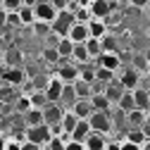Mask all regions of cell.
Wrapping results in <instances>:
<instances>
[{
  "mask_svg": "<svg viewBox=\"0 0 150 150\" xmlns=\"http://www.w3.org/2000/svg\"><path fill=\"white\" fill-rule=\"evenodd\" d=\"M86 122H88L93 134H100V136H110L112 129H115V124L110 119V112H93Z\"/></svg>",
  "mask_w": 150,
  "mask_h": 150,
  "instance_id": "obj_1",
  "label": "cell"
},
{
  "mask_svg": "<svg viewBox=\"0 0 150 150\" xmlns=\"http://www.w3.org/2000/svg\"><path fill=\"white\" fill-rule=\"evenodd\" d=\"M55 67H57V69L52 71V76L57 79L60 83L69 86V83H74V81L79 79V67L74 64V62H69V60H64V62H62V60H60V62L55 64Z\"/></svg>",
  "mask_w": 150,
  "mask_h": 150,
  "instance_id": "obj_2",
  "label": "cell"
},
{
  "mask_svg": "<svg viewBox=\"0 0 150 150\" xmlns=\"http://www.w3.org/2000/svg\"><path fill=\"white\" fill-rule=\"evenodd\" d=\"M50 126L48 124H38V126H26L24 129V141L26 143H33V145H45L50 141Z\"/></svg>",
  "mask_w": 150,
  "mask_h": 150,
  "instance_id": "obj_3",
  "label": "cell"
},
{
  "mask_svg": "<svg viewBox=\"0 0 150 150\" xmlns=\"http://www.w3.org/2000/svg\"><path fill=\"white\" fill-rule=\"evenodd\" d=\"M74 24V17H71V10H64V12H57L55 14V19L50 24V31L55 36H60V38H64L67 36V29Z\"/></svg>",
  "mask_w": 150,
  "mask_h": 150,
  "instance_id": "obj_4",
  "label": "cell"
},
{
  "mask_svg": "<svg viewBox=\"0 0 150 150\" xmlns=\"http://www.w3.org/2000/svg\"><path fill=\"white\" fill-rule=\"evenodd\" d=\"M55 7L50 5V0H38V3L33 5V17H36V22H45V24H52L55 19Z\"/></svg>",
  "mask_w": 150,
  "mask_h": 150,
  "instance_id": "obj_5",
  "label": "cell"
},
{
  "mask_svg": "<svg viewBox=\"0 0 150 150\" xmlns=\"http://www.w3.org/2000/svg\"><path fill=\"white\" fill-rule=\"evenodd\" d=\"M3 83L12 86V88L26 83V71H24V67H7L5 74H3Z\"/></svg>",
  "mask_w": 150,
  "mask_h": 150,
  "instance_id": "obj_6",
  "label": "cell"
},
{
  "mask_svg": "<svg viewBox=\"0 0 150 150\" xmlns=\"http://www.w3.org/2000/svg\"><path fill=\"white\" fill-rule=\"evenodd\" d=\"M112 12V5H110V0H91V5H88V14H91V19H107V14Z\"/></svg>",
  "mask_w": 150,
  "mask_h": 150,
  "instance_id": "obj_7",
  "label": "cell"
},
{
  "mask_svg": "<svg viewBox=\"0 0 150 150\" xmlns=\"http://www.w3.org/2000/svg\"><path fill=\"white\" fill-rule=\"evenodd\" d=\"M41 112H43V124H48V126L60 124V119H62V115H64V110H62L57 103H48Z\"/></svg>",
  "mask_w": 150,
  "mask_h": 150,
  "instance_id": "obj_8",
  "label": "cell"
},
{
  "mask_svg": "<svg viewBox=\"0 0 150 150\" xmlns=\"http://www.w3.org/2000/svg\"><path fill=\"white\" fill-rule=\"evenodd\" d=\"M64 38H69L74 45H76V43H86V41H88V26L74 22V24L67 29V36H64Z\"/></svg>",
  "mask_w": 150,
  "mask_h": 150,
  "instance_id": "obj_9",
  "label": "cell"
},
{
  "mask_svg": "<svg viewBox=\"0 0 150 150\" xmlns=\"http://www.w3.org/2000/svg\"><path fill=\"white\" fill-rule=\"evenodd\" d=\"M96 62H98V67L110 69V71H119V67H124L122 60H119V52H103Z\"/></svg>",
  "mask_w": 150,
  "mask_h": 150,
  "instance_id": "obj_10",
  "label": "cell"
},
{
  "mask_svg": "<svg viewBox=\"0 0 150 150\" xmlns=\"http://www.w3.org/2000/svg\"><path fill=\"white\" fill-rule=\"evenodd\" d=\"M129 67L134 69V71H138V74H148V71H150L148 55H145V52H138V50H134V52H131V60H129Z\"/></svg>",
  "mask_w": 150,
  "mask_h": 150,
  "instance_id": "obj_11",
  "label": "cell"
},
{
  "mask_svg": "<svg viewBox=\"0 0 150 150\" xmlns=\"http://www.w3.org/2000/svg\"><path fill=\"white\" fill-rule=\"evenodd\" d=\"M148 134H150V131H148V124H145V126H141V129H129L122 141L136 143V145H145V143H148Z\"/></svg>",
  "mask_w": 150,
  "mask_h": 150,
  "instance_id": "obj_12",
  "label": "cell"
},
{
  "mask_svg": "<svg viewBox=\"0 0 150 150\" xmlns=\"http://www.w3.org/2000/svg\"><path fill=\"white\" fill-rule=\"evenodd\" d=\"M124 117H126V124L129 129H141L148 124V112L143 110H131V112H124Z\"/></svg>",
  "mask_w": 150,
  "mask_h": 150,
  "instance_id": "obj_13",
  "label": "cell"
},
{
  "mask_svg": "<svg viewBox=\"0 0 150 150\" xmlns=\"http://www.w3.org/2000/svg\"><path fill=\"white\" fill-rule=\"evenodd\" d=\"M62 88H64V83H60L55 76H50V79H48V83H45V88H43V93H45L48 103H57V100H60Z\"/></svg>",
  "mask_w": 150,
  "mask_h": 150,
  "instance_id": "obj_14",
  "label": "cell"
},
{
  "mask_svg": "<svg viewBox=\"0 0 150 150\" xmlns=\"http://www.w3.org/2000/svg\"><path fill=\"white\" fill-rule=\"evenodd\" d=\"M91 134H93V131H91L88 122H86V119H76V124H74V129H71L69 138H71V141H81V143H83Z\"/></svg>",
  "mask_w": 150,
  "mask_h": 150,
  "instance_id": "obj_15",
  "label": "cell"
},
{
  "mask_svg": "<svg viewBox=\"0 0 150 150\" xmlns=\"http://www.w3.org/2000/svg\"><path fill=\"white\" fill-rule=\"evenodd\" d=\"M86 26H88V38H98L100 41V38H105L110 33V29H107V24L103 19H91Z\"/></svg>",
  "mask_w": 150,
  "mask_h": 150,
  "instance_id": "obj_16",
  "label": "cell"
},
{
  "mask_svg": "<svg viewBox=\"0 0 150 150\" xmlns=\"http://www.w3.org/2000/svg\"><path fill=\"white\" fill-rule=\"evenodd\" d=\"M103 93H105V98H107V100H110L112 105H117V100L122 98V93H124V88H122V83H119L117 79H112L110 83H105Z\"/></svg>",
  "mask_w": 150,
  "mask_h": 150,
  "instance_id": "obj_17",
  "label": "cell"
},
{
  "mask_svg": "<svg viewBox=\"0 0 150 150\" xmlns=\"http://www.w3.org/2000/svg\"><path fill=\"white\" fill-rule=\"evenodd\" d=\"M69 112H71L76 119H88V117L93 115V107H91L88 100H76V103L69 107Z\"/></svg>",
  "mask_w": 150,
  "mask_h": 150,
  "instance_id": "obj_18",
  "label": "cell"
},
{
  "mask_svg": "<svg viewBox=\"0 0 150 150\" xmlns=\"http://www.w3.org/2000/svg\"><path fill=\"white\" fill-rule=\"evenodd\" d=\"M88 103H91L93 112H110L112 110V103L105 98V93H93V96L88 98Z\"/></svg>",
  "mask_w": 150,
  "mask_h": 150,
  "instance_id": "obj_19",
  "label": "cell"
},
{
  "mask_svg": "<svg viewBox=\"0 0 150 150\" xmlns=\"http://www.w3.org/2000/svg\"><path fill=\"white\" fill-rule=\"evenodd\" d=\"M26 98H29V105L36 107V110H43V107L48 105V98H45L43 88H33V91H29V93H26Z\"/></svg>",
  "mask_w": 150,
  "mask_h": 150,
  "instance_id": "obj_20",
  "label": "cell"
},
{
  "mask_svg": "<svg viewBox=\"0 0 150 150\" xmlns=\"http://www.w3.org/2000/svg\"><path fill=\"white\" fill-rule=\"evenodd\" d=\"M71 88H74V96H76V100H88V98L93 96L91 83H88V81H83V79H76V81L71 83Z\"/></svg>",
  "mask_w": 150,
  "mask_h": 150,
  "instance_id": "obj_21",
  "label": "cell"
},
{
  "mask_svg": "<svg viewBox=\"0 0 150 150\" xmlns=\"http://www.w3.org/2000/svg\"><path fill=\"white\" fill-rule=\"evenodd\" d=\"M22 122H24V126H38V124H43V112L36 107H29L22 115Z\"/></svg>",
  "mask_w": 150,
  "mask_h": 150,
  "instance_id": "obj_22",
  "label": "cell"
},
{
  "mask_svg": "<svg viewBox=\"0 0 150 150\" xmlns=\"http://www.w3.org/2000/svg\"><path fill=\"white\" fill-rule=\"evenodd\" d=\"M131 93H134V105H136V110L148 112V107H150V93H148V91H141V88H134Z\"/></svg>",
  "mask_w": 150,
  "mask_h": 150,
  "instance_id": "obj_23",
  "label": "cell"
},
{
  "mask_svg": "<svg viewBox=\"0 0 150 150\" xmlns=\"http://www.w3.org/2000/svg\"><path fill=\"white\" fill-rule=\"evenodd\" d=\"M105 143H107V136L91 134V136L83 141V148H86V150H105Z\"/></svg>",
  "mask_w": 150,
  "mask_h": 150,
  "instance_id": "obj_24",
  "label": "cell"
},
{
  "mask_svg": "<svg viewBox=\"0 0 150 150\" xmlns=\"http://www.w3.org/2000/svg\"><path fill=\"white\" fill-rule=\"evenodd\" d=\"M17 17H19V22H22V29H24V26H31V24L36 22L33 7H29V5H22L19 10H17Z\"/></svg>",
  "mask_w": 150,
  "mask_h": 150,
  "instance_id": "obj_25",
  "label": "cell"
},
{
  "mask_svg": "<svg viewBox=\"0 0 150 150\" xmlns=\"http://www.w3.org/2000/svg\"><path fill=\"white\" fill-rule=\"evenodd\" d=\"M115 107H119L122 112H131V110H136V105H134V93H131V91H124V93H122V98L117 100Z\"/></svg>",
  "mask_w": 150,
  "mask_h": 150,
  "instance_id": "obj_26",
  "label": "cell"
},
{
  "mask_svg": "<svg viewBox=\"0 0 150 150\" xmlns=\"http://www.w3.org/2000/svg\"><path fill=\"white\" fill-rule=\"evenodd\" d=\"M29 107H31V105H29L26 93H19V96H14V100H12V110H14V115H24Z\"/></svg>",
  "mask_w": 150,
  "mask_h": 150,
  "instance_id": "obj_27",
  "label": "cell"
},
{
  "mask_svg": "<svg viewBox=\"0 0 150 150\" xmlns=\"http://www.w3.org/2000/svg\"><path fill=\"white\" fill-rule=\"evenodd\" d=\"M83 45H86V50H88L91 62H93V60H98L100 55H103V45H100V41H98V38H88Z\"/></svg>",
  "mask_w": 150,
  "mask_h": 150,
  "instance_id": "obj_28",
  "label": "cell"
},
{
  "mask_svg": "<svg viewBox=\"0 0 150 150\" xmlns=\"http://www.w3.org/2000/svg\"><path fill=\"white\" fill-rule=\"evenodd\" d=\"M112 79H115V71H110V69H103V67H96L93 69V81H98V83H110Z\"/></svg>",
  "mask_w": 150,
  "mask_h": 150,
  "instance_id": "obj_29",
  "label": "cell"
},
{
  "mask_svg": "<svg viewBox=\"0 0 150 150\" xmlns=\"http://www.w3.org/2000/svg\"><path fill=\"white\" fill-rule=\"evenodd\" d=\"M71 48H74V43H71L69 38H60L57 45H55V50H57V55H60V60H69Z\"/></svg>",
  "mask_w": 150,
  "mask_h": 150,
  "instance_id": "obj_30",
  "label": "cell"
},
{
  "mask_svg": "<svg viewBox=\"0 0 150 150\" xmlns=\"http://www.w3.org/2000/svg\"><path fill=\"white\" fill-rule=\"evenodd\" d=\"M74 124H76V117L71 115L69 110H64V115H62V119H60V126H62V131L69 136L71 134V129H74Z\"/></svg>",
  "mask_w": 150,
  "mask_h": 150,
  "instance_id": "obj_31",
  "label": "cell"
},
{
  "mask_svg": "<svg viewBox=\"0 0 150 150\" xmlns=\"http://www.w3.org/2000/svg\"><path fill=\"white\" fill-rule=\"evenodd\" d=\"M41 57H43V62H48V64H52V67L60 62V55H57V50H55V48H43Z\"/></svg>",
  "mask_w": 150,
  "mask_h": 150,
  "instance_id": "obj_32",
  "label": "cell"
},
{
  "mask_svg": "<svg viewBox=\"0 0 150 150\" xmlns=\"http://www.w3.org/2000/svg\"><path fill=\"white\" fill-rule=\"evenodd\" d=\"M24 5V0H0V10H5V12H17Z\"/></svg>",
  "mask_w": 150,
  "mask_h": 150,
  "instance_id": "obj_33",
  "label": "cell"
},
{
  "mask_svg": "<svg viewBox=\"0 0 150 150\" xmlns=\"http://www.w3.org/2000/svg\"><path fill=\"white\" fill-rule=\"evenodd\" d=\"M64 143L67 141H62L60 136H50V141L43 145V150H64Z\"/></svg>",
  "mask_w": 150,
  "mask_h": 150,
  "instance_id": "obj_34",
  "label": "cell"
},
{
  "mask_svg": "<svg viewBox=\"0 0 150 150\" xmlns=\"http://www.w3.org/2000/svg\"><path fill=\"white\" fill-rule=\"evenodd\" d=\"M31 29H33L36 36H41V38H45V36L50 33V24H45V22H33Z\"/></svg>",
  "mask_w": 150,
  "mask_h": 150,
  "instance_id": "obj_35",
  "label": "cell"
},
{
  "mask_svg": "<svg viewBox=\"0 0 150 150\" xmlns=\"http://www.w3.org/2000/svg\"><path fill=\"white\" fill-rule=\"evenodd\" d=\"M50 5L55 7V12H64L71 10V0H50Z\"/></svg>",
  "mask_w": 150,
  "mask_h": 150,
  "instance_id": "obj_36",
  "label": "cell"
},
{
  "mask_svg": "<svg viewBox=\"0 0 150 150\" xmlns=\"http://www.w3.org/2000/svg\"><path fill=\"white\" fill-rule=\"evenodd\" d=\"M14 115V110H12V103H0V119H7Z\"/></svg>",
  "mask_w": 150,
  "mask_h": 150,
  "instance_id": "obj_37",
  "label": "cell"
},
{
  "mask_svg": "<svg viewBox=\"0 0 150 150\" xmlns=\"http://www.w3.org/2000/svg\"><path fill=\"white\" fill-rule=\"evenodd\" d=\"M5 26H22L17 12H7V14H5Z\"/></svg>",
  "mask_w": 150,
  "mask_h": 150,
  "instance_id": "obj_38",
  "label": "cell"
},
{
  "mask_svg": "<svg viewBox=\"0 0 150 150\" xmlns=\"http://www.w3.org/2000/svg\"><path fill=\"white\" fill-rule=\"evenodd\" d=\"M150 0H126V7H134V10H148Z\"/></svg>",
  "mask_w": 150,
  "mask_h": 150,
  "instance_id": "obj_39",
  "label": "cell"
},
{
  "mask_svg": "<svg viewBox=\"0 0 150 150\" xmlns=\"http://www.w3.org/2000/svg\"><path fill=\"white\" fill-rule=\"evenodd\" d=\"M22 148V143L17 141V138H12V136H5V150H19Z\"/></svg>",
  "mask_w": 150,
  "mask_h": 150,
  "instance_id": "obj_40",
  "label": "cell"
},
{
  "mask_svg": "<svg viewBox=\"0 0 150 150\" xmlns=\"http://www.w3.org/2000/svg\"><path fill=\"white\" fill-rule=\"evenodd\" d=\"M64 150H86V148H83L81 141H71V138H69V141L64 143Z\"/></svg>",
  "mask_w": 150,
  "mask_h": 150,
  "instance_id": "obj_41",
  "label": "cell"
},
{
  "mask_svg": "<svg viewBox=\"0 0 150 150\" xmlns=\"http://www.w3.org/2000/svg\"><path fill=\"white\" fill-rule=\"evenodd\" d=\"M119 150H143V148L136 143H129V141H119Z\"/></svg>",
  "mask_w": 150,
  "mask_h": 150,
  "instance_id": "obj_42",
  "label": "cell"
},
{
  "mask_svg": "<svg viewBox=\"0 0 150 150\" xmlns=\"http://www.w3.org/2000/svg\"><path fill=\"white\" fill-rule=\"evenodd\" d=\"M105 150H119V141H117V138L107 141V143H105Z\"/></svg>",
  "mask_w": 150,
  "mask_h": 150,
  "instance_id": "obj_43",
  "label": "cell"
},
{
  "mask_svg": "<svg viewBox=\"0 0 150 150\" xmlns=\"http://www.w3.org/2000/svg\"><path fill=\"white\" fill-rule=\"evenodd\" d=\"M19 150H43V148H41V145H33V143H26V141H24Z\"/></svg>",
  "mask_w": 150,
  "mask_h": 150,
  "instance_id": "obj_44",
  "label": "cell"
},
{
  "mask_svg": "<svg viewBox=\"0 0 150 150\" xmlns=\"http://www.w3.org/2000/svg\"><path fill=\"white\" fill-rule=\"evenodd\" d=\"M5 14H7L5 10H0V31H3V29H5Z\"/></svg>",
  "mask_w": 150,
  "mask_h": 150,
  "instance_id": "obj_45",
  "label": "cell"
},
{
  "mask_svg": "<svg viewBox=\"0 0 150 150\" xmlns=\"http://www.w3.org/2000/svg\"><path fill=\"white\" fill-rule=\"evenodd\" d=\"M0 150H5V136L0 134Z\"/></svg>",
  "mask_w": 150,
  "mask_h": 150,
  "instance_id": "obj_46",
  "label": "cell"
},
{
  "mask_svg": "<svg viewBox=\"0 0 150 150\" xmlns=\"http://www.w3.org/2000/svg\"><path fill=\"white\" fill-rule=\"evenodd\" d=\"M0 64H3V52H0Z\"/></svg>",
  "mask_w": 150,
  "mask_h": 150,
  "instance_id": "obj_47",
  "label": "cell"
},
{
  "mask_svg": "<svg viewBox=\"0 0 150 150\" xmlns=\"http://www.w3.org/2000/svg\"><path fill=\"white\" fill-rule=\"evenodd\" d=\"M0 131H3V119H0Z\"/></svg>",
  "mask_w": 150,
  "mask_h": 150,
  "instance_id": "obj_48",
  "label": "cell"
},
{
  "mask_svg": "<svg viewBox=\"0 0 150 150\" xmlns=\"http://www.w3.org/2000/svg\"><path fill=\"white\" fill-rule=\"evenodd\" d=\"M71 3H76V0H71Z\"/></svg>",
  "mask_w": 150,
  "mask_h": 150,
  "instance_id": "obj_49",
  "label": "cell"
}]
</instances>
